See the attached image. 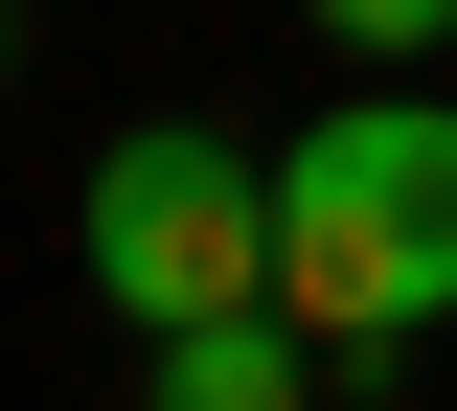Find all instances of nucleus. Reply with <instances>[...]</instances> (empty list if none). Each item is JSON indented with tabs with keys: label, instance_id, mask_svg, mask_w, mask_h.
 I'll return each instance as SVG.
<instances>
[{
	"label": "nucleus",
	"instance_id": "obj_1",
	"mask_svg": "<svg viewBox=\"0 0 457 411\" xmlns=\"http://www.w3.org/2000/svg\"><path fill=\"white\" fill-rule=\"evenodd\" d=\"M275 320L297 343H411L457 320V115L366 92L275 160Z\"/></svg>",
	"mask_w": 457,
	"mask_h": 411
},
{
	"label": "nucleus",
	"instance_id": "obj_2",
	"mask_svg": "<svg viewBox=\"0 0 457 411\" xmlns=\"http://www.w3.org/2000/svg\"><path fill=\"white\" fill-rule=\"evenodd\" d=\"M92 297L137 343L252 320V297H275V160H228V137H114L92 160Z\"/></svg>",
	"mask_w": 457,
	"mask_h": 411
},
{
	"label": "nucleus",
	"instance_id": "obj_3",
	"mask_svg": "<svg viewBox=\"0 0 457 411\" xmlns=\"http://www.w3.org/2000/svg\"><path fill=\"white\" fill-rule=\"evenodd\" d=\"M161 411H297V320L252 297V320H183L161 343Z\"/></svg>",
	"mask_w": 457,
	"mask_h": 411
},
{
	"label": "nucleus",
	"instance_id": "obj_4",
	"mask_svg": "<svg viewBox=\"0 0 457 411\" xmlns=\"http://www.w3.org/2000/svg\"><path fill=\"white\" fill-rule=\"evenodd\" d=\"M320 23H343V46H435L457 0H320Z\"/></svg>",
	"mask_w": 457,
	"mask_h": 411
},
{
	"label": "nucleus",
	"instance_id": "obj_5",
	"mask_svg": "<svg viewBox=\"0 0 457 411\" xmlns=\"http://www.w3.org/2000/svg\"><path fill=\"white\" fill-rule=\"evenodd\" d=\"M0 23H23V0H0Z\"/></svg>",
	"mask_w": 457,
	"mask_h": 411
}]
</instances>
